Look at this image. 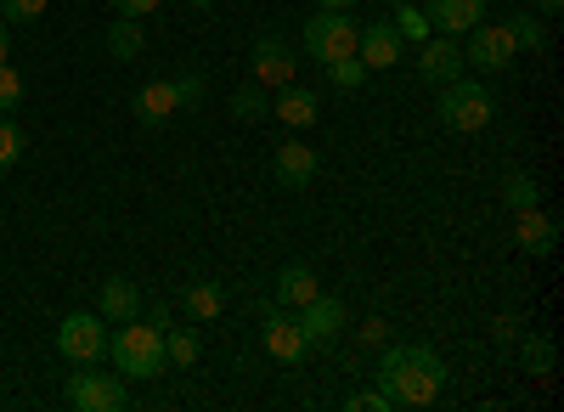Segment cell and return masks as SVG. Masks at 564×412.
Listing matches in <instances>:
<instances>
[{
  "instance_id": "obj_10",
  "label": "cell",
  "mask_w": 564,
  "mask_h": 412,
  "mask_svg": "<svg viewBox=\"0 0 564 412\" xmlns=\"http://www.w3.org/2000/svg\"><path fill=\"white\" fill-rule=\"evenodd\" d=\"M401 52H406V40L395 34V23H361L356 29V57L367 68H395Z\"/></svg>"
},
{
  "instance_id": "obj_32",
  "label": "cell",
  "mask_w": 564,
  "mask_h": 412,
  "mask_svg": "<svg viewBox=\"0 0 564 412\" xmlns=\"http://www.w3.org/2000/svg\"><path fill=\"white\" fill-rule=\"evenodd\" d=\"M175 102H181V108H198V102H204V74H181V79H175Z\"/></svg>"
},
{
  "instance_id": "obj_36",
  "label": "cell",
  "mask_w": 564,
  "mask_h": 412,
  "mask_svg": "<svg viewBox=\"0 0 564 412\" xmlns=\"http://www.w3.org/2000/svg\"><path fill=\"white\" fill-rule=\"evenodd\" d=\"M148 323L164 334V328H170V305H153V311H148Z\"/></svg>"
},
{
  "instance_id": "obj_40",
  "label": "cell",
  "mask_w": 564,
  "mask_h": 412,
  "mask_svg": "<svg viewBox=\"0 0 564 412\" xmlns=\"http://www.w3.org/2000/svg\"><path fill=\"white\" fill-rule=\"evenodd\" d=\"M186 7H215V0H186Z\"/></svg>"
},
{
  "instance_id": "obj_17",
  "label": "cell",
  "mask_w": 564,
  "mask_h": 412,
  "mask_svg": "<svg viewBox=\"0 0 564 412\" xmlns=\"http://www.w3.org/2000/svg\"><path fill=\"white\" fill-rule=\"evenodd\" d=\"M276 181L282 187H311L316 181V153L305 148V142H289V148H276Z\"/></svg>"
},
{
  "instance_id": "obj_2",
  "label": "cell",
  "mask_w": 564,
  "mask_h": 412,
  "mask_svg": "<svg viewBox=\"0 0 564 412\" xmlns=\"http://www.w3.org/2000/svg\"><path fill=\"white\" fill-rule=\"evenodd\" d=\"M108 356L119 361V373L124 379H159L170 368V356H164V334L153 323H119V334H108Z\"/></svg>"
},
{
  "instance_id": "obj_15",
  "label": "cell",
  "mask_w": 564,
  "mask_h": 412,
  "mask_svg": "<svg viewBox=\"0 0 564 412\" xmlns=\"http://www.w3.org/2000/svg\"><path fill=\"white\" fill-rule=\"evenodd\" d=\"M417 74L430 79V85H452V79H463V52H457L452 40H423Z\"/></svg>"
},
{
  "instance_id": "obj_14",
  "label": "cell",
  "mask_w": 564,
  "mask_h": 412,
  "mask_svg": "<svg viewBox=\"0 0 564 412\" xmlns=\"http://www.w3.org/2000/svg\"><path fill=\"white\" fill-rule=\"evenodd\" d=\"M513 215H520V220H513V238H520V249H525V254H553V243H558V220L542 215V204L513 209Z\"/></svg>"
},
{
  "instance_id": "obj_29",
  "label": "cell",
  "mask_w": 564,
  "mask_h": 412,
  "mask_svg": "<svg viewBox=\"0 0 564 412\" xmlns=\"http://www.w3.org/2000/svg\"><path fill=\"white\" fill-rule=\"evenodd\" d=\"M508 34H513V45H531V52H542V45H547V29H542V18H531V12L513 18Z\"/></svg>"
},
{
  "instance_id": "obj_12",
  "label": "cell",
  "mask_w": 564,
  "mask_h": 412,
  "mask_svg": "<svg viewBox=\"0 0 564 412\" xmlns=\"http://www.w3.org/2000/svg\"><path fill=\"white\" fill-rule=\"evenodd\" d=\"M423 18L441 34H468L475 23H486V0H423Z\"/></svg>"
},
{
  "instance_id": "obj_31",
  "label": "cell",
  "mask_w": 564,
  "mask_h": 412,
  "mask_svg": "<svg viewBox=\"0 0 564 412\" xmlns=\"http://www.w3.org/2000/svg\"><path fill=\"white\" fill-rule=\"evenodd\" d=\"M45 12V0H0V18L7 23H34Z\"/></svg>"
},
{
  "instance_id": "obj_13",
  "label": "cell",
  "mask_w": 564,
  "mask_h": 412,
  "mask_svg": "<svg viewBox=\"0 0 564 412\" xmlns=\"http://www.w3.org/2000/svg\"><path fill=\"white\" fill-rule=\"evenodd\" d=\"M130 113L148 124V130H159V124H170L175 113H181V102H175V79H148L135 90V102H130Z\"/></svg>"
},
{
  "instance_id": "obj_39",
  "label": "cell",
  "mask_w": 564,
  "mask_h": 412,
  "mask_svg": "<svg viewBox=\"0 0 564 412\" xmlns=\"http://www.w3.org/2000/svg\"><path fill=\"white\" fill-rule=\"evenodd\" d=\"M7 57H12V29L0 23V63H7Z\"/></svg>"
},
{
  "instance_id": "obj_34",
  "label": "cell",
  "mask_w": 564,
  "mask_h": 412,
  "mask_svg": "<svg viewBox=\"0 0 564 412\" xmlns=\"http://www.w3.org/2000/svg\"><path fill=\"white\" fill-rule=\"evenodd\" d=\"M350 412H390V401H384V390H361V395H350Z\"/></svg>"
},
{
  "instance_id": "obj_4",
  "label": "cell",
  "mask_w": 564,
  "mask_h": 412,
  "mask_svg": "<svg viewBox=\"0 0 564 412\" xmlns=\"http://www.w3.org/2000/svg\"><path fill=\"white\" fill-rule=\"evenodd\" d=\"M305 52L322 68L339 63V57H356V23H350V12H322L316 7V18L305 23Z\"/></svg>"
},
{
  "instance_id": "obj_21",
  "label": "cell",
  "mask_w": 564,
  "mask_h": 412,
  "mask_svg": "<svg viewBox=\"0 0 564 412\" xmlns=\"http://www.w3.org/2000/svg\"><path fill=\"white\" fill-rule=\"evenodd\" d=\"M265 113H271V102H265V85H260V79H249V85H238V90H231V119L260 124Z\"/></svg>"
},
{
  "instance_id": "obj_8",
  "label": "cell",
  "mask_w": 564,
  "mask_h": 412,
  "mask_svg": "<svg viewBox=\"0 0 564 412\" xmlns=\"http://www.w3.org/2000/svg\"><path fill=\"white\" fill-rule=\"evenodd\" d=\"M300 328H305V350H327L339 334H345V305L334 300V294H311L305 305H300Z\"/></svg>"
},
{
  "instance_id": "obj_26",
  "label": "cell",
  "mask_w": 564,
  "mask_h": 412,
  "mask_svg": "<svg viewBox=\"0 0 564 412\" xmlns=\"http://www.w3.org/2000/svg\"><path fill=\"white\" fill-rule=\"evenodd\" d=\"M395 34L412 40V45H423L435 29H430V18H423V7H395Z\"/></svg>"
},
{
  "instance_id": "obj_22",
  "label": "cell",
  "mask_w": 564,
  "mask_h": 412,
  "mask_svg": "<svg viewBox=\"0 0 564 412\" xmlns=\"http://www.w3.org/2000/svg\"><path fill=\"white\" fill-rule=\"evenodd\" d=\"M181 305L193 311L198 323H209V316H220V311H226V289H220V283H193V289L181 294Z\"/></svg>"
},
{
  "instance_id": "obj_23",
  "label": "cell",
  "mask_w": 564,
  "mask_h": 412,
  "mask_svg": "<svg viewBox=\"0 0 564 412\" xmlns=\"http://www.w3.org/2000/svg\"><path fill=\"white\" fill-rule=\"evenodd\" d=\"M164 356L175 368H193L198 361V328H164Z\"/></svg>"
},
{
  "instance_id": "obj_19",
  "label": "cell",
  "mask_w": 564,
  "mask_h": 412,
  "mask_svg": "<svg viewBox=\"0 0 564 412\" xmlns=\"http://www.w3.org/2000/svg\"><path fill=\"white\" fill-rule=\"evenodd\" d=\"M316 294V271L311 265H282V278H276V305H289V311H300L305 300Z\"/></svg>"
},
{
  "instance_id": "obj_6",
  "label": "cell",
  "mask_w": 564,
  "mask_h": 412,
  "mask_svg": "<svg viewBox=\"0 0 564 412\" xmlns=\"http://www.w3.org/2000/svg\"><path fill=\"white\" fill-rule=\"evenodd\" d=\"M57 350L74 361H97L108 350V328H102V311H68L63 328H57Z\"/></svg>"
},
{
  "instance_id": "obj_38",
  "label": "cell",
  "mask_w": 564,
  "mask_h": 412,
  "mask_svg": "<svg viewBox=\"0 0 564 412\" xmlns=\"http://www.w3.org/2000/svg\"><path fill=\"white\" fill-rule=\"evenodd\" d=\"M316 7H322V12H350L356 0H316Z\"/></svg>"
},
{
  "instance_id": "obj_25",
  "label": "cell",
  "mask_w": 564,
  "mask_h": 412,
  "mask_svg": "<svg viewBox=\"0 0 564 412\" xmlns=\"http://www.w3.org/2000/svg\"><path fill=\"white\" fill-rule=\"evenodd\" d=\"M502 198H508V209H531V204H542V187H536L525 170H513L508 187H502Z\"/></svg>"
},
{
  "instance_id": "obj_37",
  "label": "cell",
  "mask_w": 564,
  "mask_h": 412,
  "mask_svg": "<svg viewBox=\"0 0 564 412\" xmlns=\"http://www.w3.org/2000/svg\"><path fill=\"white\" fill-rule=\"evenodd\" d=\"M536 12H542V18H558V12H564V0H536Z\"/></svg>"
},
{
  "instance_id": "obj_41",
  "label": "cell",
  "mask_w": 564,
  "mask_h": 412,
  "mask_svg": "<svg viewBox=\"0 0 564 412\" xmlns=\"http://www.w3.org/2000/svg\"><path fill=\"white\" fill-rule=\"evenodd\" d=\"M390 7H406V0H390Z\"/></svg>"
},
{
  "instance_id": "obj_9",
  "label": "cell",
  "mask_w": 564,
  "mask_h": 412,
  "mask_svg": "<svg viewBox=\"0 0 564 412\" xmlns=\"http://www.w3.org/2000/svg\"><path fill=\"white\" fill-rule=\"evenodd\" d=\"M294 74H300L294 45H289V40H276V34H260V40H254V79L282 90V85H294Z\"/></svg>"
},
{
  "instance_id": "obj_18",
  "label": "cell",
  "mask_w": 564,
  "mask_h": 412,
  "mask_svg": "<svg viewBox=\"0 0 564 412\" xmlns=\"http://www.w3.org/2000/svg\"><path fill=\"white\" fill-rule=\"evenodd\" d=\"M97 311L108 316V323H130V316L141 311V289H135L130 278H113V283H102V294H97Z\"/></svg>"
},
{
  "instance_id": "obj_27",
  "label": "cell",
  "mask_w": 564,
  "mask_h": 412,
  "mask_svg": "<svg viewBox=\"0 0 564 412\" xmlns=\"http://www.w3.org/2000/svg\"><path fill=\"white\" fill-rule=\"evenodd\" d=\"M367 74H372V68H367L361 57H339V63H327V79H334L339 90H361V85H367Z\"/></svg>"
},
{
  "instance_id": "obj_20",
  "label": "cell",
  "mask_w": 564,
  "mask_h": 412,
  "mask_svg": "<svg viewBox=\"0 0 564 412\" xmlns=\"http://www.w3.org/2000/svg\"><path fill=\"white\" fill-rule=\"evenodd\" d=\"M141 45H148V40H141V23H135V18H119V23L108 29V57H113V63H135Z\"/></svg>"
},
{
  "instance_id": "obj_3",
  "label": "cell",
  "mask_w": 564,
  "mask_h": 412,
  "mask_svg": "<svg viewBox=\"0 0 564 412\" xmlns=\"http://www.w3.org/2000/svg\"><path fill=\"white\" fill-rule=\"evenodd\" d=\"M497 119V97L480 85V79H452L441 85V124L468 135V130H486Z\"/></svg>"
},
{
  "instance_id": "obj_1",
  "label": "cell",
  "mask_w": 564,
  "mask_h": 412,
  "mask_svg": "<svg viewBox=\"0 0 564 412\" xmlns=\"http://www.w3.org/2000/svg\"><path fill=\"white\" fill-rule=\"evenodd\" d=\"M379 390L390 406H435L446 390V361L435 345H384Z\"/></svg>"
},
{
  "instance_id": "obj_11",
  "label": "cell",
  "mask_w": 564,
  "mask_h": 412,
  "mask_svg": "<svg viewBox=\"0 0 564 412\" xmlns=\"http://www.w3.org/2000/svg\"><path fill=\"white\" fill-rule=\"evenodd\" d=\"M265 350H271L276 361H300V356H305L300 316H289L282 305H265Z\"/></svg>"
},
{
  "instance_id": "obj_24",
  "label": "cell",
  "mask_w": 564,
  "mask_h": 412,
  "mask_svg": "<svg viewBox=\"0 0 564 412\" xmlns=\"http://www.w3.org/2000/svg\"><path fill=\"white\" fill-rule=\"evenodd\" d=\"M23 148H29V135H23V124H18L12 113H0V170H12V164L23 159Z\"/></svg>"
},
{
  "instance_id": "obj_7",
  "label": "cell",
  "mask_w": 564,
  "mask_h": 412,
  "mask_svg": "<svg viewBox=\"0 0 564 412\" xmlns=\"http://www.w3.org/2000/svg\"><path fill=\"white\" fill-rule=\"evenodd\" d=\"M513 57H520V45H513L508 23H475V29H468L463 63H475V68H486V74H508Z\"/></svg>"
},
{
  "instance_id": "obj_30",
  "label": "cell",
  "mask_w": 564,
  "mask_h": 412,
  "mask_svg": "<svg viewBox=\"0 0 564 412\" xmlns=\"http://www.w3.org/2000/svg\"><path fill=\"white\" fill-rule=\"evenodd\" d=\"M18 102H23V79H18V68L0 63V113H18Z\"/></svg>"
},
{
  "instance_id": "obj_35",
  "label": "cell",
  "mask_w": 564,
  "mask_h": 412,
  "mask_svg": "<svg viewBox=\"0 0 564 412\" xmlns=\"http://www.w3.org/2000/svg\"><path fill=\"white\" fill-rule=\"evenodd\" d=\"M361 345L384 350V323H379V316H372V323H361Z\"/></svg>"
},
{
  "instance_id": "obj_28",
  "label": "cell",
  "mask_w": 564,
  "mask_h": 412,
  "mask_svg": "<svg viewBox=\"0 0 564 412\" xmlns=\"http://www.w3.org/2000/svg\"><path fill=\"white\" fill-rule=\"evenodd\" d=\"M520 361H525V373H553V339L547 334H531L525 350H520Z\"/></svg>"
},
{
  "instance_id": "obj_16",
  "label": "cell",
  "mask_w": 564,
  "mask_h": 412,
  "mask_svg": "<svg viewBox=\"0 0 564 412\" xmlns=\"http://www.w3.org/2000/svg\"><path fill=\"white\" fill-rule=\"evenodd\" d=\"M271 113L289 124V130H311L316 113H322V102H316V90H305V85H282V97H276Z\"/></svg>"
},
{
  "instance_id": "obj_33",
  "label": "cell",
  "mask_w": 564,
  "mask_h": 412,
  "mask_svg": "<svg viewBox=\"0 0 564 412\" xmlns=\"http://www.w3.org/2000/svg\"><path fill=\"white\" fill-rule=\"evenodd\" d=\"M108 7H113L119 18H153V12H159V0H108Z\"/></svg>"
},
{
  "instance_id": "obj_5",
  "label": "cell",
  "mask_w": 564,
  "mask_h": 412,
  "mask_svg": "<svg viewBox=\"0 0 564 412\" xmlns=\"http://www.w3.org/2000/svg\"><path fill=\"white\" fill-rule=\"evenodd\" d=\"M63 395H68L74 412H119V406H124V373L113 379V373H97L90 361H79Z\"/></svg>"
}]
</instances>
